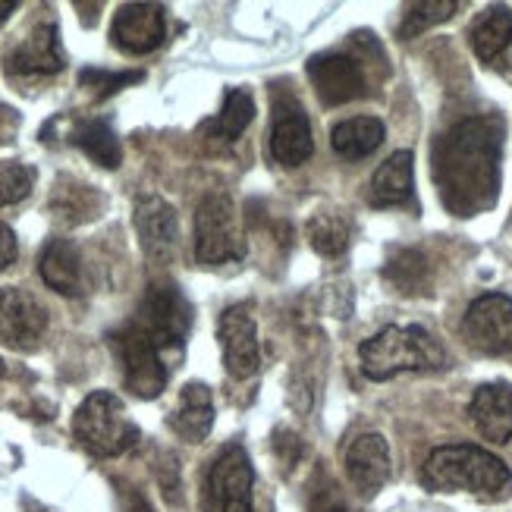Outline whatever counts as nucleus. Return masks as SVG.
Masks as SVG:
<instances>
[{
  "label": "nucleus",
  "mask_w": 512,
  "mask_h": 512,
  "mask_svg": "<svg viewBox=\"0 0 512 512\" xmlns=\"http://www.w3.org/2000/svg\"><path fill=\"white\" fill-rule=\"evenodd\" d=\"M503 132V120L487 114L456 123L434 142V183L450 214L475 217L497 205Z\"/></svg>",
  "instance_id": "f257e3e1"
},
{
  "label": "nucleus",
  "mask_w": 512,
  "mask_h": 512,
  "mask_svg": "<svg viewBox=\"0 0 512 512\" xmlns=\"http://www.w3.org/2000/svg\"><path fill=\"white\" fill-rule=\"evenodd\" d=\"M421 481L431 491H469L487 500H500L512 491L509 465L491 450L475 443H450L437 447L421 469Z\"/></svg>",
  "instance_id": "f03ea898"
},
{
  "label": "nucleus",
  "mask_w": 512,
  "mask_h": 512,
  "mask_svg": "<svg viewBox=\"0 0 512 512\" xmlns=\"http://www.w3.org/2000/svg\"><path fill=\"white\" fill-rule=\"evenodd\" d=\"M362 371L371 381H390L406 371H440L447 368V349L431 330L409 327H384L371 340L359 346Z\"/></svg>",
  "instance_id": "7ed1b4c3"
},
{
  "label": "nucleus",
  "mask_w": 512,
  "mask_h": 512,
  "mask_svg": "<svg viewBox=\"0 0 512 512\" xmlns=\"http://www.w3.org/2000/svg\"><path fill=\"white\" fill-rule=\"evenodd\" d=\"M73 434L82 443V450L98 459L120 456L129 447H136L139 440V428L129 421L123 399L110 390H95L82 399V406L73 415Z\"/></svg>",
  "instance_id": "20e7f679"
},
{
  "label": "nucleus",
  "mask_w": 512,
  "mask_h": 512,
  "mask_svg": "<svg viewBox=\"0 0 512 512\" xmlns=\"http://www.w3.org/2000/svg\"><path fill=\"white\" fill-rule=\"evenodd\" d=\"M246 252V233L233 198L224 192L205 195L195 211V258L202 264H227L242 261Z\"/></svg>",
  "instance_id": "39448f33"
},
{
  "label": "nucleus",
  "mask_w": 512,
  "mask_h": 512,
  "mask_svg": "<svg viewBox=\"0 0 512 512\" xmlns=\"http://www.w3.org/2000/svg\"><path fill=\"white\" fill-rule=\"evenodd\" d=\"M136 321L151 343L158 346L164 355L173 352L180 355L183 346H186V337L192 330V305L189 299L180 293V286L170 283V280H158L145 289V296L139 302V311H136Z\"/></svg>",
  "instance_id": "423d86ee"
},
{
  "label": "nucleus",
  "mask_w": 512,
  "mask_h": 512,
  "mask_svg": "<svg viewBox=\"0 0 512 512\" xmlns=\"http://www.w3.org/2000/svg\"><path fill=\"white\" fill-rule=\"evenodd\" d=\"M107 343H110V349H114L117 362L123 368L126 390H132L142 399H154V396L164 393L167 377H170L164 352L151 343V337L136 321H129L120 330L110 333Z\"/></svg>",
  "instance_id": "0eeeda50"
},
{
  "label": "nucleus",
  "mask_w": 512,
  "mask_h": 512,
  "mask_svg": "<svg viewBox=\"0 0 512 512\" xmlns=\"http://www.w3.org/2000/svg\"><path fill=\"white\" fill-rule=\"evenodd\" d=\"M7 76L13 79H44V76H57L66 57L60 48V29L54 19H41L35 26L13 41L7 54H4Z\"/></svg>",
  "instance_id": "6e6552de"
},
{
  "label": "nucleus",
  "mask_w": 512,
  "mask_h": 512,
  "mask_svg": "<svg viewBox=\"0 0 512 512\" xmlns=\"http://www.w3.org/2000/svg\"><path fill=\"white\" fill-rule=\"evenodd\" d=\"M308 79L327 107H340L368 95L365 63L349 51H324L308 60Z\"/></svg>",
  "instance_id": "1a4fd4ad"
},
{
  "label": "nucleus",
  "mask_w": 512,
  "mask_h": 512,
  "mask_svg": "<svg viewBox=\"0 0 512 512\" xmlns=\"http://www.w3.org/2000/svg\"><path fill=\"white\" fill-rule=\"evenodd\" d=\"M48 330V308L22 286H0V346L32 352Z\"/></svg>",
  "instance_id": "9d476101"
},
{
  "label": "nucleus",
  "mask_w": 512,
  "mask_h": 512,
  "mask_svg": "<svg viewBox=\"0 0 512 512\" xmlns=\"http://www.w3.org/2000/svg\"><path fill=\"white\" fill-rule=\"evenodd\" d=\"M255 472L249 453L242 447H224L211 462L208 472V497L217 512H255Z\"/></svg>",
  "instance_id": "9b49d317"
},
{
  "label": "nucleus",
  "mask_w": 512,
  "mask_h": 512,
  "mask_svg": "<svg viewBox=\"0 0 512 512\" xmlns=\"http://www.w3.org/2000/svg\"><path fill=\"white\" fill-rule=\"evenodd\" d=\"M462 337L484 355L512 352V299L503 293L478 296L462 318Z\"/></svg>",
  "instance_id": "f8f14e48"
},
{
  "label": "nucleus",
  "mask_w": 512,
  "mask_h": 512,
  "mask_svg": "<svg viewBox=\"0 0 512 512\" xmlns=\"http://www.w3.org/2000/svg\"><path fill=\"white\" fill-rule=\"evenodd\" d=\"M217 340L224 349V365L227 374L236 381H249L261 368V346H258V330L249 305H230L217 321Z\"/></svg>",
  "instance_id": "ddd939ff"
},
{
  "label": "nucleus",
  "mask_w": 512,
  "mask_h": 512,
  "mask_svg": "<svg viewBox=\"0 0 512 512\" xmlns=\"http://www.w3.org/2000/svg\"><path fill=\"white\" fill-rule=\"evenodd\" d=\"M110 38L123 51L132 57H142L158 51L164 38H167V19L161 4H123L114 16V26H110Z\"/></svg>",
  "instance_id": "4468645a"
},
{
  "label": "nucleus",
  "mask_w": 512,
  "mask_h": 512,
  "mask_svg": "<svg viewBox=\"0 0 512 512\" xmlns=\"http://www.w3.org/2000/svg\"><path fill=\"white\" fill-rule=\"evenodd\" d=\"M132 227H136L139 246L151 261H167L176 252L180 242V217L173 205L164 202L161 195H145L132 211Z\"/></svg>",
  "instance_id": "2eb2a0df"
},
{
  "label": "nucleus",
  "mask_w": 512,
  "mask_h": 512,
  "mask_svg": "<svg viewBox=\"0 0 512 512\" xmlns=\"http://www.w3.org/2000/svg\"><path fill=\"white\" fill-rule=\"evenodd\" d=\"M311 123L296 98H277L271 120V158L283 167H299L311 158Z\"/></svg>",
  "instance_id": "dca6fc26"
},
{
  "label": "nucleus",
  "mask_w": 512,
  "mask_h": 512,
  "mask_svg": "<svg viewBox=\"0 0 512 512\" xmlns=\"http://www.w3.org/2000/svg\"><path fill=\"white\" fill-rule=\"evenodd\" d=\"M38 274L60 296L76 299L85 293V261L76 242L66 236H54L48 246L41 249Z\"/></svg>",
  "instance_id": "f3484780"
},
{
  "label": "nucleus",
  "mask_w": 512,
  "mask_h": 512,
  "mask_svg": "<svg viewBox=\"0 0 512 512\" xmlns=\"http://www.w3.org/2000/svg\"><path fill=\"white\" fill-rule=\"evenodd\" d=\"M346 475L355 491L371 497L390 481V447L381 434H362L346 450Z\"/></svg>",
  "instance_id": "a211bd4d"
},
{
  "label": "nucleus",
  "mask_w": 512,
  "mask_h": 512,
  "mask_svg": "<svg viewBox=\"0 0 512 512\" xmlns=\"http://www.w3.org/2000/svg\"><path fill=\"white\" fill-rule=\"evenodd\" d=\"M469 418L484 440L509 443L512 440V387L509 384L478 387L469 403Z\"/></svg>",
  "instance_id": "6ab92c4d"
},
{
  "label": "nucleus",
  "mask_w": 512,
  "mask_h": 512,
  "mask_svg": "<svg viewBox=\"0 0 512 512\" xmlns=\"http://www.w3.org/2000/svg\"><path fill=\"white\" fill-rule=\"evenodd\" d=\"M415 189V158L412 151H396L374 170L368 183V205L371 208H396L412 202Z\"/></svg>",
  "instance_id": "aec40b11"
},
{
  "label": "nucleus",
  "mask_w": 512,
  "mask_h": 512,
  "mask_svg": "<svg viewBox=\"0 0 512 512\" xmlns=\"http://www.w3.org/2000/svg\"><path fill=\"white\" fill-rule=\"evenodd\" d=\"M104 208V195L88 186L76 176H60L54 183V192H51V214L60 220L66 227H76V224H85V220H95Z\"/></svg>",
  "instance_id": "412c9836"
},
{
  "label": "nucleus",
  "mask_w": 512,
  "mask_h": 512,
  "mask_svg": "<svg viewBox=\"0 0 512 512\" xmlns=\"http://www.w3.org/2000/svg\"><path fill=\"white\" fill-rule=\"evenodd\" d=\"M170 428L189 443H202L214 428V399L205 384H186L180 393V406H176Z\"/></svg>",
  "instance_id": "4be33fe9"
},
{
  "label": "nucleus",
  "mask_w": 512,
  "mask_h": 512,
  "mask_svg": "<svg viewBox=\"0 0 512 512\" xmlns=\"http://www.w3.org/2000/svg\"><path fill=\"white\" fill-rule=\"evenodd\" d=\"M384 136H387V129L377 117H352V120H343V123L333 126L330 145H333V151L340 154V158L362 161V158H368V154H374L377 148H381Z\"/></svg>",
  "instance_id": "5701e85b"
},
{
  "label": "nucleus",
  "mask_w": 512,
  "mask_h": 512,
  "mask_svg": "<svg viewBox=\"0 0 512 512\" xmlns=\"http://www.w3.org/2000/svg\"><path fill=\"white\" fill-rule=\"evenodd\" d=\"M70 142L76 148H82L85 158H92L104 170H117L123 161L120 139L107 120H79L70 132Z\"/></svg>",
  "instance_id": "b1692460"
},
{
  "label": "nucleus",
  "mask_w": 512,
  "mask_h": 512,
  "mask_svg": "<svg viewBox=\"0 0 512 512\" xmlns=\"http://www.w3.org/2000/svg\"><path fill=\"white\" fill-rule=\"evenodd\" d=\"M472 51L478 60L494 63L512 44V10L509 7H487L472 26Z\"/></svg>",
  "instance_id": "393cba45"
},
{
  "label": "nucleus",
  "mask_w": 512,
  "mask_h": 512,
  "mask_svg": "<svg viewBox=\"0 0 512 512\" xmlns=\"http://www.w3.org/2000/svg\"><path fill=\"white\" fill-rule=\"evenodd\" d=\"M308 242L311 249L324 258H337L349 249V236H352V224L337 214V211H321V214H311L308 224H305Z\"/></svg>",
  "instance_id": "a878e982"
},
{
  "label": "nucleus",
  "mask_w": 512,
  "mask_h": 512,
  "mask_svg": "<svg viewBox=\"0 0 512 512\" xmlns=\"http://www.w3.org/2000/svg\"><path fill=\"white\" fill-rule=\"evenodd\" d=\"M255 120V101L246 88H230L224 107H220L217 120H211L205 129H211L220 142H236L242 132L249 129V123Z\"/></svg>",
  "instance_id": "bb28decb"
},
{
  "label": "nucleus",
  "mask_w": 512,
  "mask_h": 512,
  "mask_svg": "<svg viewBox=\"0 0 512 512\" xmlns=\"http://www.w3.org/2000/svg\"><path fill=\"white\" fill-rule=\"evenodd\" d=\"M35 186V170L22 161H0V208L29 198Z\"/></svg>",
  "instance_id": "cd10ccee"
},
{
  "label": "nucleus",
  "mask_w": 512,
  "mask_h": 512,
  "mask_svg": "<svg viewBox=\"0 0 512 512\" xmlns=\"http://www.w3.org/2000/svg\"><path fill=\"white\" fill-rule=\"evenodd\" d=\"M456 10H459V4H453V0H431V4H415V7H409L403 26H399V35H403V38H415V35H421L425 29L437 26V22L450 19Z\"/></svg>",
  "instance_id": "c85d7f7f"
},
{
  "label": "nucleus",
  "mask_w": 512,
  "mask_h": 512,
  "mask_svg": "<svg viewBox=\"0 0 512 512\" xmlns=\"http://www.w3.org/2000/svg\"><path fill=\"white\" fill-rule=\"evenodd\" d=\"M139 79H142V73H101V70H85L79 76V82L85 88H98V101H104L107 95H114L123 85H132Z\"/></svg>",
  "instance_id": "c756f323"
},
{
  "label": "nucleus",
  "mask_w": 512,
  "mask_h": 512,
  "mask_svg": "<svg viewBox=\"0 0 512 512\" xmlns=\"http://www.w3.org/2000/svg\"><path fill=\"white\" fill-rule=\"evenodd\" d=\"M308 512H349V509L337 491V484H333L330 478H324L321 484H315V491H311V497H308Z\"/></svg>",
  "instance_id": "7c9ffc66"
},
{
  "label": "nucleus",
  "mask_w": 512,
  "mask_h": 512,
  "mask_svg": "<svg viewBox=\"0 0 512 512\" xmlns=\"http://www.w3.org/2000/svg\"><path fill=\"white\" fill-rule=\"evenodd\" d=\"M19 255V242H16V233L7 227V224H0V271L4 267H10Z\"/></svg>",
  "instance_id": "2f4dec72"
},
{
  "label": "nucleus",
  "mask_w": 512,
  "mask_h": 512,
  "mask_svg": "<svg viewBox=\"0 0 512 512\" xmlns=\"http://www.w3.org/2000/svg\"><path fill=\"white\" fill-rule=\"evenodd\" d=\"M16 129H19V114L13 107L0 104V145H7L16 136Z\"/></svg>",
  "instance_id": "473e14b6"
},
{
  "label": "nucleus",
  "mask_w": 512,
  "mask_h": 512,
  "mask_svg": "<svg viewBox=\"0 0 512 512\" xmlns=\"http://www.w3.org/2000/svg\"><path fill=\"white\" fill-rule=\"evenodd\" d=\"M126 512H151V506L142 494H126Z\"/></svg>",
  "instance_id": "72a5a7b5"
},
{
  "label": "nucleus",
  "mask_w": 512,
  "mask_h": 512,
  "mask_svg": "<svg viewBox=\"0 0 512 512\" xmlns=\"http://www.w3.org/2000/svg\"><path fill=\"white\" fill-rule=\"evenodd\" d=\"M13 10H16V4H13V0H10V4H0V22H4V19H7V16L13 13Z\"/></svg>",
  "instance_id": "f704fd0d"
},
{
  "label": "nucleus",
  "mask_w": 512,
  "mask_h": 512,
  "mask_svg": "<svg viewBox=\"0 0 512 512\" xmlns=\"http://www.w3.org/2000/svg\"><path fill=\"white\" fill-rule=\"evenodd\" d=\"M0 377H4V359H0Z\"/></svg>",
  "instance_id": "c9c22d12"
}]
</instances>
